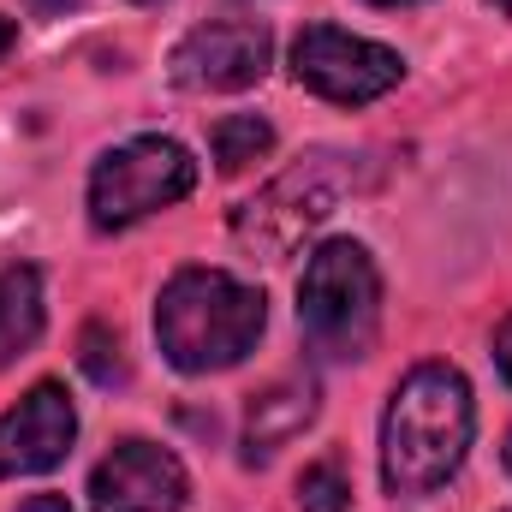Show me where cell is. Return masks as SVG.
I'll list each match as a JSON object with an SVG mask.
<instances>
[{"mask_svg":"<svg viewBox=\"0 0 512 512\" xmlns=\"http://www.w3.org/2000/svg\"><path fill=\"white\" fill-rule=\"evenodd\" d=\"M495 6H501V12H512V0H495Z\"/></svg>","mask_w":512,"mask_h":512,"instance_id":"cell-21","label":"cell"},{"mask_svg":"<svg viewBox=\"0 0 512 512\" xmlns=\"http://www.w3.org/2000/svg\"><path fill=\"white\" fill-rule=\"evenodd\" d=\"M262 322H268L262 292L233 280L227 268H179L155 304V340L167 364L185 376H215L245 364V352H256L262 340Z\"/></svg>","mask_w":512,"mask_h":512,"instance_id":"cell-2","label":"cell"},{"mask_svg":"<svg viewBox=\"0 0 512 512\" xmlns=\"http://www.w3.org/2000/svg\"><path fill=\"white\" fill-rule=\"evenodd\" d=\"M137 6H161V0H137Z\"/></svg>","mask_w":512,"mask_h":512,"instance_id":"cell-22","label":"cell"},{"mask_svg":"<svg viewBox=\"0 0 512 512\" xmlns=\"http://www.w3.org/2000/svg\"><path fill=\"white\" fill-rule=\"evenodd\" d=\"M36 6H42V12H54V6H66V0H36Z\"/></svg>","mask_w":512,"mask_h":512,"instance_id":"cell-19","label":"cell"},{"mask_svg":"<svg viewBox=\"0 0 512 512\" xmlns=\"http://www.w3.org/2000/svg\"><path fill=\"white\" fill-rule=\"evenodd\" d=\"M209 149H215V167L221 173H245L251 161H262L274 149V126L256 120V114H227L221 126L209 131Z\"/></svg>","mask_w":512,"mask_h":512,"instance_id":"cell-12","label":"cell"},{"mask_svg":"<svg viewBox=\"0 0 512 512\" xmlns=\"http://www.w3.org/2000/svg\"><path fill=\"white\" fill-rule=\"evenodd\" d=\"M316 417V382L310 376H286V382L262 387L251 399V417H245V459H274L292 435H304V423Z\"/></svg>","mask_w":512,"mask_h":512,"instance_id":"cell-10","label":"cell"},{"mask_svg":"<svg viewBox=\"0 0 512 512\" xmlns=\"http://www.w3.org/2000/svg\"><path fill=\"white\" fill-rule=\"evenodd\" d=\"M477 435L471 382L453 364H417L382 417V483L393 495H435L453 483Z\"/></svg>","mask_w":512,"mask_h":512,"instance_id":"cell-1","label":"cell"},{"mask_svg":"<svg viewBox=\"0 0 512 512\" xmlns=\"http://www.w3.org/2000/svg\"><path fill=\"white\" fill-rule=\"evenodd\" d=\"M352 191H358V155H334V149L304 155L280 179H268L233 215V239L256 262H280V256L298 251L304 233H316L340 209V197H352Z\"/></svg>","mask_w":512,"mask_h":512,"instance_id":"cell-4","label":"cell"},{"mask_svg":"<svg viewBox=\"0 0 512 512\" xmlns=\"http://www.w3.org/2000/svg\"><path fill=\"white\" fill-rule=\"evenodd\" d=\"M495 364H501V376L512 382V316L495 328Z\"/></svg>","mask_w":512,"mask_h":512,"instance_id":"cell-15","label":"cell"},{"mask_svg":"<svg viewBox=\"0 0 512 512\" xmlns=\"http://www.w3.org/2000/svg\"><path fill=\"white\" fill-rule=\"evenodd\" d=\"M78 346H84V352H78V364L90 370V382H96V387H114L120 376H126V364H120V340H114L102 322H90Z\"/></svg>","mask_w":512,"mask_h":512,"instance_id":"cell-14","label":"cell"},{"mask_svg":"<svg viewBox=\"0 0 512 512\" xmlns=\"http://www.w3.org/2000/svg\"><path fill=\"white\" fill-rule=\"evenodd\" d=\"M42 340V274L30 262L0 268V358H24Z\"/></svg>","mask_w":512,"mask_h":512,"instance_id":"cell-11","label":"cell"},{"mask_svg":"<svg viewBox=\"0 0 512 512\" xmlns=\"http://www.w3.org/2000/svg\"><path fill=\"white\" fill-rule=\"evenodd\" d=\"M370 6H417V0H370Z\"/></svg>","mask_w":512,"mask_h":512,"instance_id":"cell-18","label":"cell"},{"mask_svg":"<svg viewBox=\"0 0 512 512\" xmlns=\"http://www.w3.org/2000/svg\"><path fill=\"white\" fill-rule=\"evenodd\" d=\"M78 411L60 382H36L0 417V477H42L72 453Z\"/></svg>","mask_w":512,"mask_h":512,"instance_id":"cell-9","label":"cell"},{"mask_svg":"<svg viewBox=\"0 0 512 512\" xmlns=\"http://www.w3.org/2000/svg\"><path fill=\"white\" fill-rule=\"evenodd\" d=\"M507 471H512V435H507Z\"/></svg>","mask_w":512,"mask_h":512,"instance_id":"cell-20","label":"cell"},{"mask_svg":"<svg viewBox=\"0 0 512 512\" xmlns=\"http://www.w3.org/2000/svg\"><path fill=\"white\" fill-rule=\"evenodd\" d=\"M382 316V274L358 239H328L322 251L304 262L298 280V328L316 358L352 364L370 352Z\"/></svg>","mask_w":512,"mask_h":512,"instance_id":"cell-3","label":"cell"},{"mask_svg":"<svg viewBox=\"0 0 512 512\" xmlns=\"http://www.w3.org/2000/svg\"><path fill=\"white\" fill-rule=\"evenodd\" d=\"M197 185V161L185 143L173 137H131L120 149H108L90 173V221L102 233H120L131 221L191 197Z\"/></svg>","mask_w":512,"mask_h":512,"instance_id":"cell-5","label":"cell"},{"mask_svg":"<svg viewBox=\"0 0 512 512\" xmlns=\"http://www.w3.org/2000/svg\"><path fill=\"white\" fill-rule=\"evenodd\" d=\"M274 60L268 30L251 18H221V24H197L179 36V48L167 54V72L179 90H251L262 84Z\"/></svg>","mask_w":512,"mask_h":512,"instance_id":"cell-7","label":"cell"},{"mask_svg":"<svg viewBox=\"0 0 512 512\" xmlns=\"http://www.w3.org/2000/svg\"><path fill=\"white\" fill-rule=\"evenodd\" d=\"M6 48H12V18H0V60H6Z\"/></svg>","mask_w":512,"mask_h":512,"instance_id":"cell-17","label":"cell"},{"mask_svg":"<svg viewBox=\"0 0 512 512\" xmlns=\"http://www.w3.org/2000/svg\"><path fill=\"white\" fill-rule=\"evenodd\" d=\"M292 78L304 90H316L322 102H340V108H364L387 96L399 78H405V60L382 48V42H364L352 30H334V24H310L298 42H292Z\"/></svg>","mask_w":512,"mask_h":512,"instance_id":"cell-6","label":"cell"},{"mask_svg":"<svg viewBox=\"0 0 512 512\" xmlns=\"http://www.w3.org/2000/svg\"><path fill=\"white\" fill-rule=\"evenodd\" d=\"M346 501H352V483H346V471H340L334 459L304 465V477H298V507L304 512H346Z\"/></svg>","mask_w":512,"mask_h":512,"instance_id":"cell-13","label":"cell"},{"mask_svg":"<svg viewBox=\"0 0 512 512\" xmlns=\"http://www.w3.org/2000/svg\"><path fill=\"white\" fill-rule=\"evenodd\" d=\"M18 512H72V507H66L60 495H30V501H24Z\"/></svg>","mask_w":512,"mask_h":512,"instance_id":"cell-16","label":"cell"},{"mask_svg":"<svg viewBox=\"0 0 512 512\" xmlns=\"http://www.w3.org/2000/svg\"><path fill=\"white\" fill-rule=\"evenodd\" d=\"M185 495V465L155 441H120L90 477V512H179Z\"/></svg>","mask_w":512,"mask_h":512,"instance_id":"cell-8","label":"cell"}]
</instances>
